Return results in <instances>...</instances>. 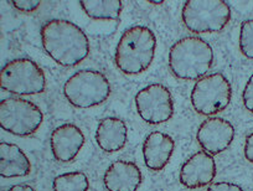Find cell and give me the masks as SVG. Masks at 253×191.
Instances as JSON below:
<instances>
[{"mask_svg":"<svg viewBox=\"0 0 253 191\" xmlns=\"http://www.w3.org/2000/svg\"><path fill=\"white\" fill-rule=\"evenodd\" d=\"M41 41L46 54L61 66H76L89 54L88 38L69 20L47 21L41 28Z\"/></svg>","mask_w":253,"mask_h":191,"instance_id":"6da1fadb","label":"cell"},{"mask_svg":"<svg viewBox=\"0 0 253 191\" xmlns=\"http://www.w3.org/2000/svg\"><path fill=\"white\" fill-rule=\"evenodd\" d=\"M157 38L147 26H132L123 33L114 55L117 67L126 75H139L152 65Z\"/></svg>","mask_w":253,"mask_h":191,"instance_id":"7a4b0ae2","label":"cell"},{"mask_svg":"<svg viewBox=\"0 0 253 191\" xmlns=\"http://www.w3.org/2000/svg\"><path fill=\"white\" fill-rule=\"evenodd\" d=\"M212 64V47L201 38L186 36L176 41L170 49L169 66L177 78L199 81L210 71Z\"/></svg>","mask_w":253,"mask_h":191,"instance_id":"3957f363","label":"cell"},{"mask_svg":"<svg viewBox=\"0 0 253 191\" xmlns=\"http://www.w3.org/2000/svg\"><path fill=\"white\" fill-rule=\"evenodd\" d=\"M63 94L75 107L91 108L106 102L111 94V83L102 72L84 70L65 82Z\"/></svg>","mask_w":253,"mask_h":191,"instance_id":"277c9868","label":"cell"},{"mask_svg":"<svg viewBox=\"0 0 253 191\" xmlns=\"http://www.w3.org/2000/svg\"><path fill=\"white\" fill-rule=\"evenodd\" d=\"M184 25L195 34L220 33L231 19V9L222 0H187L182 6Z\"/></svg>","mask_w":253,"mask_h":191,"instance_id":"5b68a950","label":"cell"},{"mask_svg":"<svg viewBox=\"0 0 253 191\" xmlns=\"http://www.w3.org/2000/svg\"><path fill=\"white\" fill-rule=\"evenodd\" d=\"M0 87L19 96L42 93L46 87L45 72L31 60L15 59L0 71Z\"/></svg>","mask_w":253,"mask_h":191,"instance_id":"8992f818","label":"cell"},{"mask_svg":"<svg viewBox=\"0 0 253 191\" xmlns=\"http://www.w3.org/2000/svg\"><path fill=\"white\" fill-rule=\"evenodd\" d=\"M232 87L222 74H211L199 79L191 91V105L203 115L222 112L230 105Z\"/></svg>","mask_w":253,"mask_h":191,"instance_id":"52a82bcc","label":"cell"},{"mask_svg":"<svg viewBox=\"0 0 253 191\" xmlns=\"http://www.w3.org/2000/svg\"><path fill=\"white\" fill-rule=\"evenodd\" d=\"M42 120V112L31 101L9 97L0 102V127L5 132L26 137L35 133Z\"/></svg>","mask_w":253,"mask_h":191,"instance_id":"ba28073f","label":"cell"},{"mask_svg":"<svg viewBox=\"0 0 253 191\" xmlns=\"http://www.w3.org/2000/svg\"><path fill=\"white\" fill-rule=\"evenodd\" d=\"M138 115L149 124H162L174 115V101L169 89L162 83H152L135 96Z\"/></svg>","mask_w":253,"mask_h":191,"instance_id":"9c48e42d","label":"cell"},{"mask_svg":"<svg viewBox=\"0 0 253 191\" xmlns=\"http://www.w3.org/2000/svg\"><path fill=\"white\" fill-rule=\"evenodd\" d=\"M235 128L228 120L220 117L209 118L201 123L196 133L199 146L210 155L225 152L232 144Z\"/></svg>","mask_w":253,"mask_h":191,"instance_id":"30bf717a","label":"cell"},{"mask_svg":"<svg viewBox=\"0 0 253 191\" xmlns=\"http://www.w3.org/2000/svg\"><path fill=\"white\" fill-rule=\"evenodd\" d=\"M216 176V163L212 155L198 152L190 156L180 170V183L187 189H200L209 185Z\"/></svg>","mask_w":253,"mask_h":191,"instance_id":"8fae6325","label":"cell"},{"mask_svg":"<svg viewBox=\"0 0 253 191\" xmlns=\"http://www.w3.org/2000/svg\"><path fill=\"white\" fill-rule=\"evenodd\" d=\"M50 142L51 152L56 160L70 163L84 146V134L77 125L66 123L53 130Z\"/></svg>","mask_w":253,"mask_h":191,"instance_id":"7c38bea8","label":"cell"},{"mask_svg":"<svg viewBox=\"0 0 253 191\" xmlns=\"http://www.w3.org/2000/svg\"><path fill=\"white\" fill-rule=\"evenodd\" d=\"M143 175L137 164L117 160L104 173L103 183L108 191H137L142 185Z\"/></svg>","mask_w":253,"mask_h":191,"instance_id":"4fadbf2b","label":"cell"},{"mask_svg":"<svg viewBox=\"0 0 253 191\" xmlns=\"http://www.w3.org/2000/svg\"><path fill=\"white\" fill-rule=\"evenodd\" d=\"M175 149V142L169 134L153 132L145 138L143 144L144 163L150 170L160 171L168 165Z\"/></svg>","mask_w":253,"mask_h":191,"instance_id":"5bb4252c","label":"cell"},{"mask_svg":"<svg viewBox=\"0 0 253 191\" xmlns=\"http://www.w3.org/2000/svg\"><path fill=\"white\" fill-rule=\"evenodd\" d=\"M96 142L106 153H116L126 143V125L122 119L107 117L99 122L96 130Z\"/></svg>","mask_w":253,"mask_h":191,"instance_id":"9a60e30c","label":"cell"},{"mask_svg":"<svg viewBox=\"0 0 253 191\" xmlns=\"http://www.w3.org/2000/svg\"><path fill=\"white\" fill-rule=\"evenodd\" d=\"M31 171V164L26 154L15 144L0 143V175L1 178H23Z\"/></svg>","mask_w":253,"mask_h":191,"instance_id":"2e32d148","label":"cell"},{"mask_svg":"<svg viewBox=\"0 0 253 191\" xmlns=\"http://www.w3.org/2000/svg\"><path fill=\"white\" fill-rule=\"evenodd\" d=\"M80 4L84 13L94 20H117L123 9L121 0H82Z\"/></svg>","mask_w":253,"mask_h":191,"instance_id":"e0dca14e","label":"cell"},{"mask_svg":"<svg viewBox=\"0 0 253 191\" xmlns=\"http://www.w3.org/2000/svg\"><path fill=\"white\" fill-rule=\"evenodd\" d=\"M52 188L53 191H88V178L81 171L61 174L55 178Z\"/></svg>","mask_w":253,"mask_h":191,"instance_id":"ac0fdd59","label":"cell"},{"mask_svg":"<svg viewBox=\"0 0 253 191\" xmlns=\"http://www.w3.org/2000/svg\"><path fill=\"white\" fill-rule=\"evenodd\" d=\"M240 50L246 57L253 60V19L241 24Z\"/></svg>","mask_w":253,"mask_h":191,"instance_id":"d6986e66","label":"cell"},{"mask_svg":"<svg viewBox=\"0 0 253 191\" xmlns=\"http://www.w3.org/2000/svg\"><path fill=\"white\" fill-rule=\"evenodd\" d=\"M242 101L246 110L253 113V75L250 77V79L246 83L245 89H243Z\"/></svg>","mask_w":253,"mask_h":191,"instance_id":"ffe728a7","label":"cell"},{"mask_svg":"<svg viewBox=\"0 0 253 191\" xmlns=\"http://www.w3.org/2000/svg\"><path fill=\"white\" fill-rule=\"evenodd\" d=\"M14 5V8L18 9L19 11H23V13H31V11H35L36 9L40 6L41 1L38 0H14L11 1Z\"/></svg>","mask_w":253,"mask_h":191,"instance_id":"44dd1931","label":"cell"},{"mask_svg":"<svg viewBox=\"0 0 253 191\" xmlns=\"http://www.w3.org/2000/svg\"><path fill=\"white\" fill-rule=\"evenodd\" d=\"M206 191H243V189L237 184L221 181V183H215L210 185Z\"/></svg>","mask_w":253,"mask_h":191,"instance_id":"7402d4cb","label":"cell"},{"mask_svg":"<svg viewBox=\"0 0 253 191\" xmlns=\"http://www.w3.org/2000/svg\"><path fill=\"white\" fill-rule=\"evenodd\" d=\"M243 154H245V158L247 159L250 163L253 164V133H251V134L246 138Z\"/></svg>","mask_w":253,"mask_h":191,"instance_id":"603a6c76","label":"cell"},{"mask_svg":"<svg viewBox=\"0 0 253 191\" xmlns=\"http://www.w3.org/2000/svg\"><path fill=\"white\" fill-rule=\"evenodd\" d=\"M8 191H35L30 185L28 184H18V185H14L9 189Z\"/></svg>","mask_w":253,"mask_h":191,"instance_id":"cb8c5ba5","label":"cell"}]
</instances>
